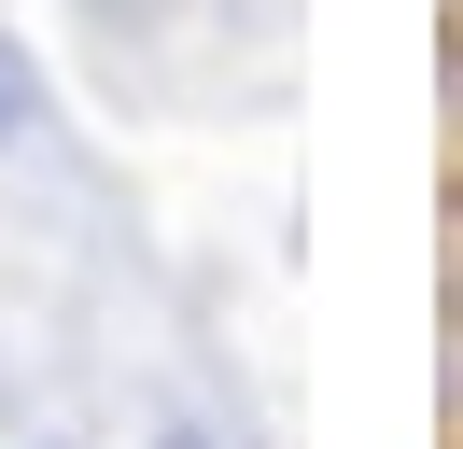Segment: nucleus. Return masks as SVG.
Returning a JSON list of instances; mask_svg holds the SVG:
<instances>
[{
  "label": "nucleus",
  "instance_id": "f257e3e1",
  "mask_svg": "<svg viewBox=\"0 0 463 449\" xmlns=\"http://www.w3.org/2000/svg\"><path fill=\"white\" fill-rule=\"evenodd\" d=\"M14 127H29V56L0 43V140H14Z\"/></svg>",
  "mask_w": 463,
  "mask_h": 449
}]
</instances>
